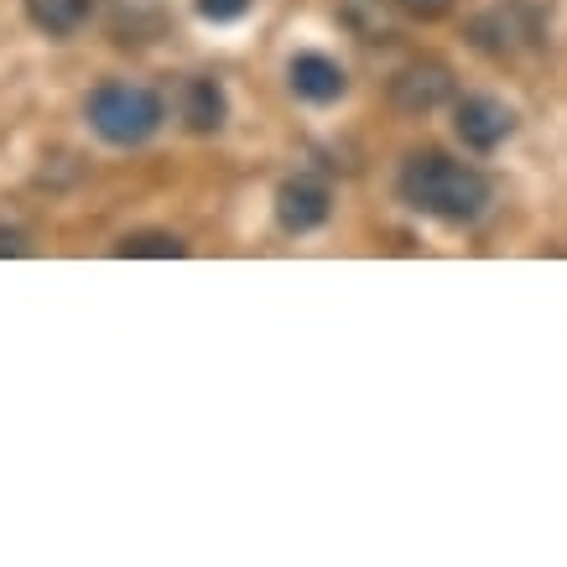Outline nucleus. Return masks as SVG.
Returning <instances> with one entry per match:
<instances>
[{
	"instance_id": "obj_8",
	"label": "nucleus",
	"mask_w": 567,
	"mask_h": 567,
	"mask_svg": "<svg viewBox=\"0 0 567 567\" xmlns=\"http://www.w3.org/2000/svg\"><path fill=\"white\" fill-rule=\"evenodd\" d=\"M94 17V0H27V21L48 37H73Z\"/></svg>"
},
{
	"instance_id": "obj_13",
	"label": "nucleus",
	"mask_w": 567,
	"mask_h": 567,
	"mask_svg": "<svg viewBox=\"0 0 567 567\" xmlns=\"http://www.w3.org/2000/svg\"><path fill=\"white\" fill-rule=\"evenodd\" d=\"M21 250H27V245H21V235L11 229V224H0V260H6V256H21Z\"/></svg>"
},
{
	"instance_id": "obj_11",
	"label": "nucleus",
	"mask_w": 567,
	"mask_h": 567,
	"mask_svg": "<svg viewBox=\"0 0 567 567\" xmlns=\"http://www.w3.org/2000/svg\"><path fill=\"white\" fill-rule=\"evenodd\" d=\"M401 17H412V21H443L458 0H391Z\"/></svg>"
},
{
	"instance_id": "obj_12",
	"label": "nucleus",
	"mask_w": 567,
	"mask_h": 567,
	"mask_svg": "<svg viewBox=\"0 0 567 567\" xmlns=\"http://www.w3.org/2000/svg\"><path fill=\"white\" fill-rule=\"evenodd\" d=\"M250 11V0H198V17L204 21H240Z\"/></svg>"
},
{
	"instance_id": "obj_7",
	"label": "nucleus",
	"mask_w": 567,
	"mask_h": 567,
	"mask_svg": "<svg viewBox=\"0 0 567 567\" xmlns=\"http://www.w3.org/2000/svg\"><path fill=\"white\" fill-rule=\"evenodd\" d=\"M229 121V100H224L219 79H188L183 84V125L198 136H214Z\"/></svg>"
},
{
	"instance_id": "obj_10",
	"label": "nucleus",
	"mask_w": 567,
	"mask_h": 567,
	"mask_svg": "<svg viewBox=\"0 0 567 567\" xmlns=\"http://www.w3.org/2000/svg\"><path fill=\"white\" fill-rule=\"evenodd\" d=\"M385 6H391V0H344V27L360 37V42H391V17H385Z\"/></svg>"
},
{
	"instance_id": "obj_6",
	"label": "nucleus",
	"mask_w": 567,
	"mask_h": 567,
	"mask_svg": "<svg viewBox=\"0 0 567 567\" xmlns=\"http://www.w3.org/2000/svg\"><path fill=\"white\" fill-rule=\"evenodd\" d=\"M287 84H292L297 100H308V104H333V100H344L349 73L339 69L333 58H323V52H297L292 63H287Z\"/></svg>"
},
{
	"instance_id": "obj_1",
	"label": "nucleus",
	"mask_w": 567,
	"mask_h": 567,
	"mask_svg": "<svg viewBox=\"0 0 567 567\" xmlns=\"http://www.w3.org/2000/svg\"><path fill=\"white\" fill-rule=\"evenodd\" d=\"M395 188H401V198L416 214H432V219H447V224L480 219L489 208V193H495L480 167H468V162H458L447 152H412Z\"/></svg>"
},
{
	"instance_id": "obj_4",
	"label": "nucleus",
	"mask_w": 567,
	"mask_h": 567,
	"mask_svg": "<svg viewBox=\"0 0 567 567\" xmlns=\"http://www.w3.org/2000/svg\"><path fill=\"white\" fill-rule=\"evenodd\" d=\"M453 100V69L437 58H416L391 79V104L401 115H432Z\"/></svg>"
},
{
	"instance_id": "obj_9",
	"label": "nucleus",
	"mask_w": 567,
	"mask_h": 567,
	"mask_svg": "<svg viewBox=\"0 0 567 567\" xmlns=\"http://www.w3.org/2000/svg\"><path fill=\"white\" fill-rule=\"evenodd\" d=\"M115 256H125V260H177V256H188V245L177 240V235H167V229H136V235H121V240H115Z\"/></svg>"
},
{
	"instance_id": "obj_3",
	"label": "nucleus",
	"mask_w": 567,
	"mask_h": 567,
	"mask_svg": "<svg viewBox=\"0 0 567 567\" xmlns=\"http://www.w3.org/2000/svg\"><path fill=\"white\" fill-rule=\"evenodd\" d=\"M453 131L468 152H495L516 136V110L495 94H468V100L453 104Z\"/></svg>"
},
{
	"instance_id": "obj_5",
	"label": "nucleus",
	"mask_w": 567,
	"mask_h": 567,
	"mask_svg": "<svg viewBox=\"0 0 567 567\" xmlns=\"http://www.w3.org/2000/svg\"><path fill=\"white\" fill-rule=\"evenodd\" d=\"M328 214H333V198L318 177H287L276 188V224L287 235H312L318 224H328Z\"/></svg>"
},
{
	"instance_id": "obj_2",
	"label": "nucleus",
	"mask_w": 567,
	"mask_h": 567,
	"mask_svg": "<svg viewBox=\"0 0 567 567\" xmlns=\"http://www.w3.org/2000/svg\"><path fill=\"white\" fill-rule=\"evenodd\" d=\"M89 125L94 136L110 141V146H141L162 131V100H156L146 84H100L89 94Z\"/></svg>"
}]
</instances>
